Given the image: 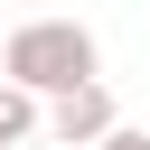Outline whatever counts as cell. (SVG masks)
Listing matches in <instances>:
<instances>
[{
	"label": "cell",
	"mask_w": 150,
	"mask_h": 150,
	"mask_svg": "<svg viewBox=\"0 0 150 150\" xmlns=\"http://www.w3.org/2000/svg\"><path fill=\"white\" fill-rule=\"evenodd\" d=\"M112 122H122V112H112V84H75V94L47 103V141H56V150H103Z\"/></svg>",
	"instance_id": "7a4b0ae2"
},
{
	"label": "cell",
	"mask_w": 150,
	"mask_h": 150,
	"mask_svg": "<svg viewBox=\"0 0 150 150\" xmlns=\"http://www.w3.org/2000/svg\"><path fill=\"white\" fill-rule=\"evenodd\" d=\"M103 150H150V131H141V122H112V131H103Z\"/></svg>",
	"instance_id": "277c9868"
},
{
	"label": "cell",
	"mask_w": 150,
	"mask_h": 150,
	"mask_svg": "<svg viewBox=\"0 0 150 150\" xmlns=\"http://www.w3.org/2000/svg\"><path fill=\"white\" fill-rule=\"evenodd\" d=\"M0 84L56 103V94H75V84H103V47H94L84 19H19L9 47H0Z\"/></svg>",
	"instance_id": "6da1fadb"
},
{
	"label": "cell",
	"mask_w": 150,
	"mask_h": 150,
	"mask_svg": "<svg viewBox=\"0 0 150 150\" xmlns=\"http://www.w3.org/2000/svg\"><path fill=\"white\" fill-rule=\"evenodd\" d=\"M38 131H47V103L19 94V84H0V150H19V141H38Z\"/></svg>",
	"instance_id": "3957f363"
}]
</instances>
